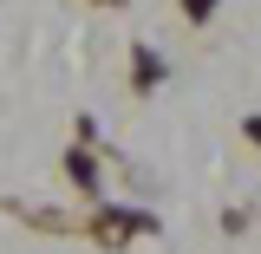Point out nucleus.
<instances>
[{"mask_svg": "<svg viewBox=\"0 0 261 254\" xmlns=\"http://www.w3.org/2000/svg\"><path fill=\"white\" fill-rule=\"evenodd\" d=\"M248 137H255V144H261V118H248Z\"/></svg>", "mask_w": 261, "mask_h": 254, "instance_id": "2", "label": "nucleus"}, {"mask_svg": "<svg viewBox=\"0 0 261 254\" xmlns=\"http://www.w3.org/2000/svg\"><path fill=\"white\" fill-rule=\"evenodd\" d=\"M183 13H190V20H209V13H216V0H183Z\"/></svg>", "mask_w": 261, "mask_h": 254, "instance_id": "1", "label": "nucleus"}]
</instances>
